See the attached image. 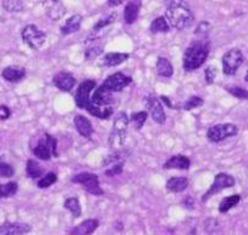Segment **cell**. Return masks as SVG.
Returning <instances> with one entry per match:
<instances>
[{"label":"cell","mask_w":248,"mask_h":235,"mask_svg":"<svg viewBox=\"0 0 248 235\" xmlns=\"http://www.w3.org/2000/svg\"><path fill=\"white\" fill-rule=\"evenodd\" d=\"M210 51V43L207 37H201L200 39L192 42L184 54V69L191 72L200 69L207 60Z\"/></svg>","instance_id":"cell-1"},{"label":"cell","mask_w":248,"mask_h":235,"mask_svg":"<svg viewBox=\"0 0 248 235\" xmlns=\"http://www.w3.org/2000/svg\"><path fill=\"white\" fill-rule=\"evenodd\" d=\"M114 108H115V100L113 97V92H109L99 86L90 98L86 110L93 117L104 120L109 119L114 114Z\"/></svg>","instance_id":"cell-2"},{"label":"cell","mask_w":248,"mask_h":235,"mask_svg":"<svg viewBox=\"0 0 248 235\" xmlns=\"http://www.w3.org/2000/svg\"><path fill=\"white\" fill-rule=\"evenodd\" d=\"M165 18L169 22L170 27H174L175 30H179V31H184L193 23L195 16L189 10L188 6L182 3L181 0H174L165 11Z\"/></svg>","instance_id":"cell-3"},{"label":"cell","mask_w":248,"mask_h":235,"mask_svg":"<svg viewBox=\"0 0 248 235\" xmlns=\"http://www.w3.org/2000/svg\"><path fill=\"white\" fill-rule=\"evenodd\" d=\"M128 124H130V118L127 117V114L125 112H119L109 136V146L113 151H119L125 143Z\"/></svg>","instance_id":"cell-4"},{"label":"cell","mask_w":248,"mask_h":235,"mask_svg":"<svg viewBox=\"0 0 248 235\" xmlns=\"http://www.w3.org/2000/svg\"><path fill=\"white\" fill-rule=\"evenodd\" d=\"M33 154L42 161H49L51 157H58L57 138L49 134H44L33 149Z\"/></svg>","instance_id":"cell-5"},{"label":"cell","mask_w":248,"mask_h":235,"mask_svg":"<svg viewBox=\"0 0 248 235\" xmlns=\"http://www.w3.org/2000/svg\"><path fill=\"white\" fill-rule=\"evenodd\" d=\"M71 182L75 183V184L82 185V187L86 191L94 195V196H102V195H104V190L100 186L99 178H98L97 174L83 171V173L76 174V175L72 176Z\"/></svg>","instance_id":"cell-6"},{"label":"cell","mask_w":248,"mask_h":235,"mask_svg":"<svg viewBox=\"0 0 248 235\" xmlns=\"http://www.w3.org/2000/svg\"><path fill=\"white\" fill-rule=\"evenodd\" d=\"M23 42L33 50H38L43 47L46 41V34L39 30L36 25H27L22 28L21 32Z\"/></svg>","instance_id":"cell-7"},{"label":"cell","mask_w":248,"mask_h":235,"mask_svg":"<svg viewBox=\"0 0 248 235\" xmlns=\"http://www.w3.org/2000/svg\"><path fill=\"white\" fill-rule=\"evenodd\" d=\"M245 62V55L238 48L229 49L221 58V64H223V72L228 76H232L237 72L241 65Z\"/></svg>","instance_id":"cell-8"},{"label":"cell","mask_w":248,"mask_h":235,"mask_svg":"<svg viewBox=\"0 0 248 235\" xmlns=\"http://www.w3.org/2000/svg\"><path fill=\"white\" fill-rule=\"evenodd\" d=\"M238 134L237 125L231 123L226 124H217V125L212 126L207 131V137L210 142L219 143L221 141L226 140L229 137H233Z\"/></svg>","instance_id":"cell-9"},{"label":"cell","mask_w":248,"mask_h":235,"mask_svg":"<svg viewBox=\"0 0 248 235\" xmlns=\"http://www.w3.org/2000/svg\"><path fill=\"white\" fill-rule=\"evenodd\" d=\"M236 184V180L232 175L228 173H219L215 175L214 183L210 185L209 189L207 190L204 195L202 196V202H207L214 195L219 194L223 190L229 189V187H233Z\"/></svg>","instance_id":"cell-10"},{"label":"cell","mask_w":248,"mask_h":235,"mask_svg":"<svg viewBox=\"0 0 248 235\" xmlns=\"http://www.w3.org/2000/svg\"><path fill=\"white\" fill-rule=\"evenodd\" d=\"M131 84H132V77L127 76L124 72H115V74L108 76L105 81L100 84V87H103L104 90L109 91V92L116 93L121 92L124 88H126Z\"/></svg>","instance_id":"cell-11"},{"label":"cell","mask_w":248,"mask_h":235,"mask_svg":"<svg viewBox=\"0 0 248 235\" xmlns=\"http://www.w3.org/2000/svg\"><path fill=\"white\" fill-rule=\"evenodd\" d=\"M143 103L147 107V109H148V113L151 114L152 119L156 124H159V125H163L165 123L167 115H165L164 107L160 101L156 97H153V96H148V97L143 98Z\"/></svg>","instance_id":"cell-12"},{"label":"cell","mask_w":248,"mask_h":235,"mask_svg":"<svg viewBox=\"0 0 248 235\" xmlns=\"http://www.w3.org/2000/svg\"><path fill=\"white\" fill-rule=\"evenodd\" d=\"M97 84L93 80H86L82 82L77 88L76 96H75V103L79 109H86L91 98V92L95 88Z\"/></svg>","instance_id":"cell-13"},{"label":"cell","mask_w":248,"mask_h":235,"mask_svg":"<svg viewBox=\"0 0 248 235\" xmlns=\"http://www.w3.org/2000/svg\"><path fill=\"white\" fill-rule=\"evenodd\" d=\"M53 84L62 92H70L76 84V79L71 72L60 71L57 75H54Z\"/></svg>","instance_id":"cell-14"},{"label":"cell","mask_w":248,"mask_h":235,"mask_svg":"<svg viewBox=\"0 0 248 235\" xmlns=\"http://www.w3.org/2000/svg\"><path fill=\"white\" fill-rule=\"evenodd\" d=\"M31 225L21 222H5L0 224V234H26L31 232Z\"/></svg>","instance_id":"cell-15"},{"label":"cell","mask_w":248,"mask_h":235,"mask_svg":"<svg viewBox=\"0 0 248 235\" xmlns=\"http://www.w3.org/2000/svg\"><path fill=\"white\" fill-rule=\"evenodd\" d=\"M74 125L76 128L77 133L86 138H91L93 135V125L87 118L81 114H76L74 117Z\"/></svg>","instance_id":"cell-16"},{"label":"cell","mask_w":248,"mask_h":235,"mask_svg":"<svg viewBox=\"0 0 248 235\" xmlns=\"http://www.w3.org/2000/svg\"><path fill=\"white\" fill-rule=\"evenodd\" d=\"M1 76L5 81L16 84V82H20L21 80L25 79L26 69L22 67H17V65H11V67H6L1 71Z\"/></svg>","instance_id":"cell-17"},{"label":"cell","mask_w":248,"mask_h":235,"mask_svg":"<svg viewBox=\"0 0 248 235\" xmlns=\"http://www.w3.org/2000/svg\"><path fill=\"white\" fill-rule=\"evenodd\" d=\"M191 167V161L188 157L184 154H175L168 159L163 164L164 169H180V170H187Z\"/></svg>","instance_id":"cell-18"},{"label":"cell","mask_w":248,"mask_h":235,"mask_svg":"<svg viewBox=\"0 0 248 235\" xmlns=\"http://www.w3.org/2000/svg\"><path fill=\"white\" fill-rule=\"evenodd\" d=\"M99 227V220L98 219H86L83 222L79 223L77 227H75L74 229L70 230V234L71 235H90L97 230V228Z\"/></svg>","instance_id":"cell-19"},{"label":"cell","mask_w":248,"mask_h":235,"mask_svg":"<svg viewBox=\"0 0 248 235\" xmlns=\"http://www.w3.org/2000/svg\"><path fill=\"white\" fill-rule=\"evenodd\" d=\"M140 9H141V1L140 0H131L126 4L124 10V21L127 25H132L137 17H139Z\"/></svg>","instance_id":"cell-20"},{"label":"cell","mask_w":248,"mask_h":235,"mask_svg":"<svg viewBox=\"0 0 248 235\" xmlns=\"http://www.w3.org/2000/svg\"><path fill=\"white\" fill-rule=\"evenodd\" d=\"M128 58H130V54L128 53H108L103 56L102 62H100V67H118V65L125 63Z\"/></svg>","instance_id":"cell-21"},{"label":"cell","mask_w":248,"mask_h":235,"mask_svg":"<svg viewBox=\"0 0 248 235\" xmlns=\"http://www.w3.org/2000/svg\"><path fill=\"white\" fill-rule=\"evenodd\" d=\"M46 4H48L46 15H48L53 21H58L59 18H62V16L65 15V13H66V8L62 5V3L60 0H46Z\"/></svg>","instance_id":"cell-22"},{"label":"cell","mask_w":248,"mask_h":235,"mask_svg":"<svg viewBox=\"0 0 248 235\" xmlns=\"http://www.w3.org/2000/svg\"><path fill=\"white\" fill-rule=\"evenodd\" d=\"M82 23V16L76 14V15H72L71 17H69L66 20V22L60 28V32H62V36H67V34H72L75 32L79 31Z\"/></svg>","instance_id":"cell-23"},{"label":"cell","mask_w":248,"mask_h":235,"mask_svg":"<svg viewBox=\"0 0 248 235\" xmlns=\"http://www.w3.org/2000/svg\"><path fill=\"white\" fill-rule=\"evenodd\" d=\"M155 70L159 76L167 77V79H169V77L174 75V67H172L169 59L164 58V56H159L155 64Z\"/></svg>","instance_id":"cell-24"},{"label":"cell","mask_w":248,"mask_h":235,"mask_svg":"<svg viewBox=\"0 0 248 235\" xmlns=\"http://www.w3.org/2000/svg\"><path fill=\"white\" fill-rule=\"evenodd\" d=\"M188 186V180L184 176H175V178H170L167 182V190L170 192H175V194H179V192L185 191Z\"/></svg>","instance_id":"cell-25"},{"label":"cell","mask_w":248,"mask_h":235,"mask_svg":"<svg viewBox=\"0 0 248 235\" xmlns=\"http://www.w3.org/2000/svg\"><path fill=\"white\" fill-rule=\"evenodd\" d=\"M241 201V195L240 194H233L231 196L224 197L219 203V212L220 213H226L233 208L235 206H237Z\"/></svg>","instance_id":"cell-26"},{"label":"cell","mask_w":248,"mask_h":235,"mask_svg":"<svg viewBox=\"0 0 248 235\" xmlns=\"http://www.w3.org/2000/svg\"><path fill=\"white\" fill-rule=\"evenodd\" d=\"M152 34H168L170 31V25L164 16H159L149 26Z\"/></svg>","instance_id":"cell-27"},{"label":"cell","mask_w":248,"mask_h":235,"mask_svg":"<svg viewBox=\"0 0 248 235\" xmlns=\"http://www.w3.org/2000/svg\"><path fill=\"white\" fill-rule=\"evenodd\" d=\"M26 173L31 179H38L43 175L44 170L38 162L34 161V159H29L26 163Z\"/></svg>","instance_id":"cell-28"},{"label":"cell","mask_w":248,"mask_h":235,"mask_svg":"<svg viewBox=\"0 0 248 235\" xmlns=\"http://www.w3.org/2000/svg\"><path fill=\"white\" fill-rule=\"evenodd\" d=\"M64 207L66 208V210H69L75 218H78L79 216H81V203H79V200L77 199V197H69V199L65 200Z\"/></svg>","instance_id":"cell-29"},{"label":"cell","mask_w":248,"mask_h":235,"mask_svg":"<svg viewBox=\"0 0 248 235\" xmlns=\"http://www.w3.org/2000/svg\"><path fill=\"white\" fill-rule=\"evenodd\" d=\"M1 5L8 13H21L25 10V4L22 3V0H3Z\"/></svg>","instance_id":"cell-30"},{"label":"cell","mask_w":248,"mask_h":235,"mask_svg":"<svg viewBox=\"0 0 248 235\" xmlns=\"http://www.w3.org/2000/svg\"><path fill=\"white\" fill-rule=\"evenodd\" d=\"M116 17H118V14H116V11H115V13L109 14V15H108L107 17L100 18V20L98 21V22L95 23L94 26H93L92 32H99V31H102V30H104V28L107 27V26H109V25H111V23L115 22Z\"/></svg>","instance_id":"cell-31"},{"label":"cell","mask_w":248,"mask_h":235,"mask_svg":"<svg viewBox=\"0 0 248 235\" xmlns=\"http://www.w3.org/2000/svg\"><path fill=\"white\" fill-rule=\"evenodd\" d=\"M147 118H148V113L147 112L132 113V115L130 118V123H132L137 130H141L143 128L144 123L147 121Z\"/></svg>","instance_id":"cell-32"},{"label":"cell","mask_w":248,"mask_h":235,"mask_svg":"<svg viewBox=\"0 0 248 235\" xmlns=\"http://www.w3.org/2000/svg\"><path fill=\"white\" fill-rule=\"evenodd\" d=\"M58 180V176L57 174L54 173V171H49V173H46V175L42 176L41 179L38 180V183H37V186L39 187V189H48L49 186H51L53 184H55Z\"/></svg>","instance_id":"cell-33"},{"label":"cell","mask_w":248,"mask_h":235,"mask_svg":"<svg viewBox=\"0 0 248 235\" xmlns=\"http://www.w3.org/2000/svg\"><path fill=\"white\" fill-rule=\"evenodd\" d=\"M104 50V44L103 43H94L93 46H90L85 50V59L86 60H93Z\"/></svg>","instance_id":"cell-34"},{"label":"cell","mask_w":248,"mask_h":235,"mask_svg":"<svg viewBox=\"0 0 248 235\" xmlns=\"http://www.w3.org/2000/svg\"><path fill=\"white\" fill-rule=\"evenodd\" d=\"M225 90L235 98L248 101V90H246V88H242V87L238 86H226Z\"/></svg>","instance_id":"cell-35"},{"label":"cell","mask_w":248,"mask_h":235,"mask_svg":"<svg viewBox=\"0 0 248 235\" xmlns=\"http://www.w3.org/2000/svg\"><path fill=\"white\" fill-rule=\"evenodd\" d=\"M204 104V101L203 98H201L200 96H191L186 102L182 104V109L185 110H192L195 109V108L201 107V105Z\"/></svg>","instance_id":"cell-36"},{"label":"cell","mask_w":248,"mask_h":235,"mask_svg":"<svg viewBox=\"0 0 248 235\" xmlns=\"http://www.w3.org/2000/svg\"><path fill=\"white\" fill-rule=\"evenodd\" d=\"M124 171V162L120 161L115 164H111V167H109V169L104 171V174L107 176H115L119 175Z\"/></svg>","instance_id":"cell-37"},{"label":"cell","mask_w":248,"mask_h":235,"mask_svg":"<svg viewBox=\"0 0 248 235\" xmlns=\"http://www.w3.org/2000/svg\"><path fill=\"white\" fill-rule=\"evenodd\" d=\"M18 185L17 183L11 182L8 183V184L3 185V197H11L17 192Z\"/></svg>","instance_id":"cell-38"},{"label":"cell","mask_w":248,"mask_h":235,"mask_svg":"<svg viewBox=\"0 0 248 235\" xmlns=\"http://www.w3.org/2000/svg\"><path fill=\"white\" fill-rule=\"evenodd\" d=\"M210 28H212L210 23L207 22V21H203V22H201L200 25L197 26V28H196V31H195V34L196 36L207 37L208 34H209V31H210Z\"/></svg>","instance_id":"cell-39"},{"label":"cell","mask_w":248,"mask_h":235,"mask_svg":"<svg viewBox=\"0 0 248 235\" xmlns=\"http://www.w3.org/2000/svg\"><path fill=\"white\" fill-rule=\"evenodd\" d=\"M14 173H15V170L10 164L0 161V178H10L14 175Z\"/></svg>","instance_id":"cell-40"},{"label":"cell","mask_w":248,"mask_h":235,"mask_svg":"<svg viewBox=\"0 0 248 235\" xmlns=\"http://www.w3.org/2000/svg\"><path fill=\"white\" fill-rule=\"evenodd\" d=\"M217 67H212V65H209V67H207V69L204 70V77H205V82H207L208 84H212L213 82L215 81V77H217Z\"/></svg>","instance_id":"cell-41"},{"label":"cell","mask_w":248,"mask_h":235,"mask_svg":"<svg viewBox=\"0 0 248 235\" xmlns=\"http://www.w3.org/2000/svg\"><path fill=\"white\" fill-rule=\"evenodd\" d=\"M11 115V110L8 105H0V120H6Z\"/></svg>","instance_id":"cell-42"},{"label":"cell","mask_w":248,"mask_h":235,"mask_svg":"<svg viewBox=\"0 0 248 235\" xmlns=\"http://www.w3.org/2000/svg\"><path fill=\"white\" fill-rule=\"evenodd\" d=\"M182 204H184L185 207L189 208V210H192L193 208V206H195V201H193V199H192L191 196H187L186 199L182 201Z\"/></svg>","instance_id":"cell-43"},{"label":"cell","mask_w":248,"mask_h":235,"mask_svg":"<svg viewBox=\"0 0 248 235\" xmlns=\"http://www.w3.org/2000/svg\"><path fill=\"white\" fill-rule=\"evenodd\" d=\"M125 0H108V6L110 8H115V6L121 5Z\"/></svg>","instance_id":"cell-44"},{"label":"cell","mask_w":248,"mask_h":235,"mask_svg":"<svg viewBox=\"0 0 248 235\" xmlns=\"http://www.w3.org/2000/svg\"><path fill=\"white\" fill-rule=\"evenodd\" d=\"M3 197V185H0V199Z\"/></svg>","instance_id":"cell-45"},{"label":"cell","mask_w":248,"mask_h":235,"mask_svg":"<svg viewBox=\"0 0 248 235\" xmlns=\"http://www.w3.org/2000/svg\"><path fill=\"white\" fill-rule=\"evenodd\" d=\"M245 81L248 84V67H247V72H246V75H245Z\"/></svg>","instance_id":"cell-46"}]
</instances>
